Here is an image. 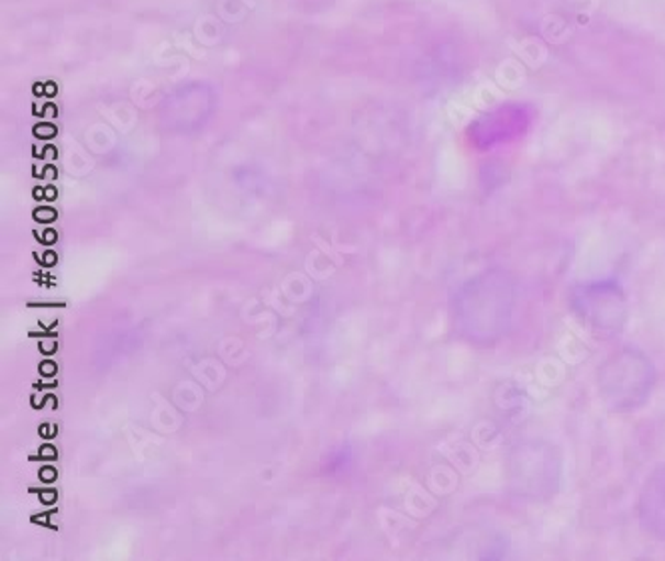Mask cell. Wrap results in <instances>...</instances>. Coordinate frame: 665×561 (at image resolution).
I'll use <instances>...</instances> for the list:
<instances>
[{
    "mask_svg": "<svg viewBox=\"0 0 665 561\" xmlns=\"http://www.w3.org/2000/svg\"><path fill=\"white\" fill-rule=\"evenodd\" d=\"M33 218L36 222H41V224H51V222H55L56 220V210L55 208H51V206H41V208L34 210Z\"/></svg>",
    "mask_w": 665,
    "mask_h": 561,
    "instance_id": "obj_7",
    "label": "cell"
},
{
    "mask_svg": "<svg viewBox=\"0 0 665 561\" xmlns=\"http://www.w3.org/2000/svg\"><path fill=\"white\" fill-rule=\"evenodd\" d=\"M36 260H38V264L44 266V268H53V266H56V262H58V256H56V252H53V250H46L43 256H36Z\"/></svg>",
    "mask_w": 665,
    "mask_h": 561,
    "instance_id": "obj_10",
    "label": "cell"
},
{
    "mask_svg": "<svg viewBox=\"0 0 665 561\" xmlns=\"http://www.w3.org/2000/svg\"><path fill=\"white\" fill-rule=\"evenodd\" d=\"M43 178H48V180H53V178H56V168L55 166H53V164H48V166L44 168Z\"/></svg>",
    "mask_w": 665,
    "mask_h": 561,
    "instance_id": "obj_18",
    "label": "cell"
},
{
    "mask_svg": "<svg viewBox=\"0 0 665 561\" xmlns=\"http://www.w3.org/2000/svg\"><path fill=\"white\" fill-rule=\"evenodd\" d=\"M34 198H36V200H43V188H36V190H34Z\"/></svg>",
    "mask_w": 665,
    "mask_h": 561,
    "instance_id": "obj_21",
    "label": "cell"
},
{
    "mask_svg": "<svg viewBox=\"0 0 665 561\" xmlns=\"http://www.w3.org/2000/svg\"><path fill=\"white\" fill-rule=\"evenodd\" d=\"M655 380L657 372L652 358L633 345H623L601 364L598 388L603 404L622 414L644 406L652 396Z\"/></svg>",
    "mask_w": 665,
    "mask_h": 561,
    "instance_id": "obj_2",
    "label": "cell"
},
{
    "mask_svg": "<svg viewBox=\"0 0 665 561\" xmlns=\"http://www.w3.org/2000/svg\"><path fill=\"white\" fill-rule=\"evenodd\" d=\"M36 238H38V242H41V244H44V246H53V244H55L56 242V232L55 230H53V228H48V230H44L43 234H38V232H36Z\"/></svg>",
    "mask_w": 665,
    "mask_h": 561,
    "instance_id": "obj_13",
    "label": "cell"
},
{
    "mask_svg": "<svg viewBox=\"0 0 665 561\" xmlns=\"http://www.w3.org/2000/svg\"><path fill=\"white\" fill-rule=\"evenodd\" d=\"M55 198H56L55 186H46V188H43V200H55Z\"/></svg>",
    "mask_w": 665,
    "mask_h": 561,
    "instance_id": "obj_17",
    "label": "cell"
},
{
    "mask_svg": "<svg viewBox=\"0 0 665 561\" xmlns=\"http://www.w3.org/2000/svg\"><path fill=\"white\" fill-rule=\"evenodd\" d=\"M38 348H41V352H43V354H46V356H53V354H55L56 352V340H53L51 336H46V338H43V340H41V344H38Z\"/></svg>",
    "mask_w": 665,
    "mask_h": 561,
    "instance_id": "obj_12",
    "label": "cell"
},
{
    "mask_svg": "<svg viewBox=\"0 0 665 561\" xmlns=\"http://www.w3.org/2000/svg\"><path fill=\"white\" fill-rule=\"evenodd\" d=\"M640 526L657 540H665V464L645 477L638 497Z\"/></svg>",
    "mask_w": 665,
    "mask_h": 561,
    "instance_id": "obj_5",
    "label": "cell"
},
{
    "mask_svg": "<svg viewBox=\"0 0 665 561\" xmlns=\"http://www.w3.org/2000/svg\"><path fill=\"white\" fill-rule=\"evenodd\" d=\"M56 497L58 496H56L55 490H43V492H41V502H43V504H46V506L55 504Z\"/></svg>",
    "mask_w": 665,
    "mask_h": 561,
    "instance_id": "obj_15",
    "label": "cell"
},
{
    "mask_svg": "<svg viewBox=\"0 0 665 561\" xmlns=\"http://www.w3.org/2000/svg\"><path fill=\"white\" fill-rule=\"evenodd\" d=\"M38 477H41V482H44V484H53V482H56V477H58L56 468L44 465V468H41V472H38Z\"/></svg>",
    "mask_w": 665,
    "mask_h": 561,
    "instance_id": "obj_11",
    "label": "cell"
},
{
    "mask_svg": "<svg viewBox=\"0 0 665 561\" xmlns=\"http://www.w3.org/2000/svg\"><path fill=\"white\" fill-rule=\"evenodd\" d=\"M56 455H58V452H56L53 443H44V446H41V450H38V458L44 460V462H53V460H56Z\"/></svg>",
    "mask_w": 665,
    "mask_h": 561,
    "instance_id": "obj_9",
    "label": "cell"
},
{
    "mask_svg": "<svg viewBox=\"0 0 665 561\" xmlns=\"http://www.w3.org/2000/svg\"><path fill=\"white\" fill-rule=\"evenodd\" d=\"M44 156H46V161H53L56 156V151L53 146H46L43 151Z\"/></svg>",
    "mask_w": 665,
    "mask_h": 561,
    "instance_id": "obj_19",
    "label": "cell"
},
{
    "mask_svg": "<svg viewBox=\"0 0 665 561\" xmlns=\"http://www.w3.org/2000/svg\"><path fill=\"white\" fill-rule=\"evenodd\" d=\"M524 127V122L520 119V114H500L496 119H488L486 127H484V142H488V146L496 144V142L508 141L512 139L513 134H518Z\"/></svg>",
    "mask_w": 665,
    "mask_h": 561,
    "instance_id": "obj_6",
    "label": "cell"
},
{
    "mask_svg": "<svg viewBox=\"0 0 665 561\" xmlns=\"http://www.w3.org/2000/svg\"><path fill=\"white\" fill-rule=\"evenodd\" d=\"M518 300L516 282L502 268L481 272L459 296V322L474 342L494 344L510 332Z\"/></svg>",
    "mask_w": 665,
    "mask_h": 561,
    "instance_id": "obj_1",
    "label": "cell"
},
{
    "mask_svg": "<svg viewBox=\"0 0 665 561\" xmlns=\"http://www.w3.org/2000/svg\"><path fill=\"white\" fill-rule=\"evenodd\" d=\"M34 524H43V526H48V514L46 516H34Z\"/></svg>",
    "mask_w": 665,
    "mask_h": 561,
    "instance_id": "obj_20",
    "label": "cell"
},
{
    "mask_svg": "<svg viewBox=\"0 0 665 561\" xmlns=\"http://www.w3.org/2000/svg\"><path fill=\"white\" fill-rule=\"evenodd\" d=\"M38 432H41V436L46 438V440H53V438L56 436V428L55 426H51V424H43Z\"/></svg>",
    "mask_w": 665,
    "mask_h": 561,
    "instance_id": "obj_16",
    "label": "cell"
},
{
    "mask_svg": "<svg viewBox=\"0 0 665 561\" xmlns=\"http://www.w3.org/2000/svg\"><path fill=\"white\" fill-rule=\"evenodd\" d=\"M572 308L600 338L622 334L630 316L625 292L618 280H596L579 286L572 294Z\"/></svg>",
    "mask_w": 665,
    "mask_h": 561,
    "instance_id": "obj_4",
    "label": "cell"
},
{
    "mask_svg": "<svg viewBox=\"0 0 665 561\" xmlns=\"http://www.w3.org/2000/svg\"><path fill=\"white\" fill-rule=\"evenodd\" d=\"M508 487L524 499H550L556 496L564 477L562 452L545 440L516 443L506 465Z\"/></svg>",
    "mask_w": 665,
    "mask_h": 561,
    "instance_id": "obj_3",
    "label": "cell"
},
{
    "mask_svg": "<svg viewBox=\"0 0 665 561\" xmlns=\"http://www.w3.org/2000/svg\"><path fill=\"white\" fill-rule=\"evenodd\" d=\"M56 129L53 124H48V122H41V124H36L34 127V136L36 139H44V141H48V139H55Z\"/></svg>",
    "mask_w": 665,
    "mask_h": 561,
    "instance_id": "obj_8",
    "label": "cell"
},
{
    "mask_svg": "<svg viewBox=\"0 0 665 561\" xmlns=\"http://www.w3.org/2000/svg\"><path fill=\"white\" fill-rule=\"evenodd\" d=\"M56 370H58V367H56L53 360H44V362H41V376H44V378H53V376H56Z\"/></svg>",
    "mask_w": 665,
    "mask_h": 561,
    "instance_id": "obj_14",
    "label": "cell"
}]
</instances>
